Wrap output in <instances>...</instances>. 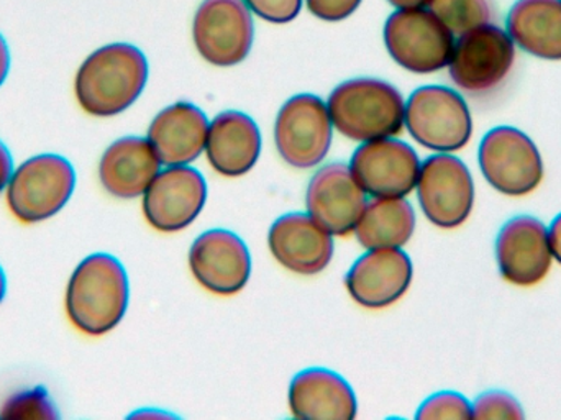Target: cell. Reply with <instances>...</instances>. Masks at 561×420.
Returning <instances> with one entry per match:
<instances>
[{"label":"cell","mask_w":561,"mask_h":420,"mask_svg":"<svg viewBox=\"0 0 561 420\" xmlns=\"http://www.w3.org/2000/svg\"><path fill=\"white\" fill-rule=\"evenodd\" d=\"M161 161L148 138L125 137L114 141L102 155L99 181L111 196L135 200L160 173Z\"/></svg>","instance_id":"obj_21"},{"label":"cell","mask_w":561,"mask_h":420,"mask_svg":"<svg viewBox=\"0 0 561 420\" xmlns=\"http://www.w3.org/2000/svg\"><path fill=\"white\" fill-rule=\"evenodd\" d=\"M147 81L144 52L130 43H111L92 52L79 66L76 101L92 117H115L138 101Z\"/></svg>","instance_id":"obj_1"},{"label":"cell","mask_w":561,"mask_h":420,"mask_svg":"<svg viewBox=\"0 0 561 420\" xmlns=\"http://www.w3.org/2000/svg\"><path fill=\"white\" fill-rule=\"evenodd\" d=\"M250 12L272 23H289L299 15L302 0H243Z\"/></svg>","instance_id":"obj_29"},{"label":"cell","mask_w":561,"mask_h":420,"mask_svg":"<svg viewBox=\"0 0 561 420\" xmlns=\"http://www.w3.org/2000/svg\"><path fill=\"white\" fill-rule=\"evenodd\" d=\"M471 406H473V419L520 420L526 418L520 402L510 393L500 391V389L483 393V395L478 396L477 401Z\"/></svg>","instance_id":"obj_28"},{"label":"cell","mask_w":561,"mask_h":420,"mask_svg":"<svg viewBox=\"0 0 561 420\" xmlns=\"http://www.w3.org/2000/svg\"><path fill=\"white\" fill-rule=\"evenodd\" d=\"M396 9H419V7H427L431 0H388Z\"/></svg>","instance_id":"obj_34"},{"label":"cell","mask_w":561,"mask_h":420,"mask_svg":"<svg viewBox=\"0 0 561 420\" xmlns=\"http://www.w3.org/2000/svg\"><path fill=\"white\" fill-rule=\"evenodd\" d=\"M290 415L304 420L356 418L355 393L348 383L325 368H309L294 376L289 388Z\"/></svg>","instance_id":"obj_22"},{"label":"cell","mask_w":561,"mask_h":420,"mask_svg":"<svg viewBox=\"0 0 561 420\" xmlns=\"http://www.w3.org/2000/svg\"><path fill=\"white\" fill-rule=\"evenodd\" d=\"M209 121L190 102L163 109L148 128V141L164 167L193 163L206 150Z\"/></svg>","instance_id":"obj_19"},{"label":"cell","mask_w":561,"mask_h":420,"mask_svg":"<svg viewBox=\"0 0 561 420\" xmlns=\"http://www.w3.org/2000/svg\"><path fill=\"white\" fill-rule=\"evenodd\" d=\"M427 9L434 12L455 36L463 35L491 22L488 0H431Z\"/></svg>","instance_id":"obj_25"},{"label":"cell","mask_w":561,"mask_h":420,"mask_svg":"<svg viewBox=\"0 0 561 420\" xmlns=\"http://www.w3.org/2000/svg\"><path fill=\"white\" fill-rule=\"evenodd\" d=\"M506 30L527 55L561 61V0H516Z\"/></svg>","instance_id":"obj_23"},{"label":"cell","mask_w":561,"mask_h":420,"mask_svg":"<svg viewBox=\"0 0 561 420\" xmlns=\"http://www.w3.org/2000/svg\"><path fill=\"white\" fill-rule=\"evenodd\" d=\"M415 188L421 209L435 227H461L473 212V177L467 164L451 154L428 157L421 164Z\"/></svg>","instance_id":"obj_9"},{"label":"cell","mask_w":561,"mask_h":420,"mask_svg":"<svg viewBox=\"0 0 561 420\" xmlns=\"http://www.w3.org/2000/svg\"><path fill=\"white\" fill-rule=\"evenodd\" d=\"M549 227L534 215H516L496 237V261L504 281L534 287L549 276L553 264Z\"/></svg>","instance_id":"obj_12"},{"label":"cell","mask_w":561,"mask_h":420,"mask_svg":"<svg viewBox=\"0 0 561 420\" xmlns=\"http://www.w3.org/2000/svg\"><path fill=\"white\" fill-rule=\"evenodd\" d=\"M332 125L353 141L391 138L404 128L401 92L381 79L356 78L333 89L327 102Z\"/></svg>","instance_id":"obj_3"},{"label":"cell","mask_w":561,"mask_h":420,"mask_svg":"<svg viewBox=\"0 0 561 420\" xmlns=\"http://www.w3.org/2000/svg\"><path fill=\"white\" fill-rule=\"evenodd\" d=\"M262 154L259 125L243 112L227 111L217 115L207 132L206 155L210 167L226 178L250 173Z\"/></svg>","instance_id":"obj_20"},{"label":"cell","mask_w":561,"mask_h":420,"mask_svg":"<svg viewBox=\"0 0 561 420\" xmlns=\"http://www.w3.org/2000/svg\"><path fill=\"white\" fill-rule=\"evenodd\" d=\"M385 45L401 68L432 75L450 63L455 35L427 7L398 9L386 20Z\"/></svg>","instance_id":"obj_8"},{"label":"cell","mask_w":561,"mask_h":420,"mask_svg":"<svg viewBox=\"0 0 561 420\" xmlns=\"http://www.w3.org/2000/svg\"><path fill=\"white\" fill-rule=\"evenodd\" d=\"M415 230V212L404 197H375L366 203L355 227L356 240L366 250L402 248Z\"/></svg>","instance_id":"obj_24"},{"label":"cell","mask_w":561,"mask_h":420,"mask_svg":"<svg viewBox=\"0 0 561 420\" xmlns=\"http://www.w3.org/2000/svg\"><path fill=\"white\" fill-rule=\"evenodd\" d=\"M130 418H170V416L164 415V412L157 411H140L131 415Z\"/></svg>","instance_id":"obj_35"},{"label":"cell","mask_w":561,"mask_h":420,"mask_svg":"<svg viewBox=\"0 0 561 420\" xmlns=\"http://www.w3.org/2000/svg\"><path fill=\"white\" fill-rule=\"evenodd\" d=\"M404 125L419 145L435 154L463 150L473 137L467 101L447 86L415 89L405 104Z\"/></svg>","instance_id":"obj_5"},{"label":"cell","mask_w":561,"mask_h":420,"mask_svg":"<svg viewBox=\"0 0 561 420\" xmlns=\"http://www.w3.org/2000/svg\"><path fill=\"white\" fill-rule=\"evenodd\" d=\"M0 418L5 419H58V409L45 388L25 389L10 396L2 406Z\"/></svg>","instance_id":"obj_26"},{"label":"cell","mask_w":561,"mask_h":420,"mask_svg":"<svg viewBox=\"0 0 561 420\" xmlns=\"http://www.w3.org/2000/svg\"><path fill=\"white\" fill-rule=\"evenodd\" d=\"M12 154H10L7 145L0 140V193H3V191L7 190V184H9L10 178H12Z\"/></svg>","instance_id":"obj_31"},{"label":"cell","mask_w":561,"mask_h":420,"mask_svg":"<svg viewBox=\"0 0 561 420\" xmlns=\"http://www.w3.org/2000/svg\"><path fill=\"white\" fill-rule=\"evenodd\" d=\"M307 9L317 19L340 22L356 12L362 0H306Z\"/></svg>","instance_id":"obj_30"},{"label":"cell","mask_w":561,"mask_h":420,"mask_svg":"<svg viewBox=\"0 0 561 420\" xmlns=\"http://www.w3.org/2000/svg\"><path fill=\"white\" fill-rule=\"evenodd\" d=\"M75 188V167L65 157L36 155L13 170L5 190L7 206L22 224H39L65 209Z\"/></svg>","instance_id":"obj_4"},{"label":"cell","mask_w":561,"mask_h":420,"mask_svg":"<svg viewBox=\"0 0 561 420\" xmlns=\"http://www.w3.org/2000/svg\"><path fill=\"white\" fill-rule=\"evenodd\" d=\"M193 38L209 65L230 68L252 52L255 26L243 0H204L194 15Z\"/></svg>","instance_id":"obj_10"},{"label":"cell","mask_w":561,"mask_h":420,"mask_svg":"<svg viewBox=\"0 0 561 420\" xmlns=\"http://www.w3.org/2000/svg\"><path fill=\"white\" fill-rule=\"evenodd\" d=\"M332 118L322 99L313 94L290 98L275 124L279 157L289 167L309 170L322 163L332 145Z\"/></svg>","instance_id":"obj_11"},{"label":"cell","mask_w":561,"mask_h":420,"mask_svg":"<svg viewBox=\"0 0 561 420\" xmlns=\"http://www.w3.org/2000/svg\"><path fill=\"white\" fill-rule=\"evenodd\" d=\"M549 235L553 258L561 264V214L557 215L550 224Z\"/></svg>","instance_id":"obj_32"},{"label":"cell","mask_w":561,"mask_h":420,"mask_svg":"<svg viewBox=\"0 0 561 420\" xmlns=\"http://www.w3.org/2000/svg\"><path fill=\"white\" fill-rule=\"evenodd\" d=\"M270 250L280 266L302 276L322 273L333 258V238L309 214H286L270 228Z\"/></svg>","instance_id":"obj_18"},{"label":"cell","mask_w":561,"mask_h":420,"mask_svg":"<svg viewBox=\"0 0 561 420\" xmlns=\"http://www.w3.org/2000/svg\"><path fill=\"white\" fill-rule=\"evenodd\" d=\"M514 61L516 45L510 33L490 22L455 39L447 68L460 91L484 95L506 81Z\"/></svg>","instance_id":"obj_7"},{"label":"cell","mask_w":561,"mask_h":420,"mask_svg":"<svg viewBox=\"0 0 561 420\" xmlns=\"http://www.w3.org/2000/svg\"><path fill=\"white\" fill-rule=\"evenodd\" d=\"M414 268L401 248H376L359 257L345 277L352 299L366 309H386L411 287Z\"/></svg>","instance_id":"obj_16"},{"label":"cell","mask_w":561,"mask_h":420,"mask_svg":"<svg viewBox=\"0 0 561 420\" xmlns=\"http://www.w3.org/2000/svg\"><path fill=\"white\" fill-rule=\"evenodd\" d=\"M366 203L365 191L345 163L320 168L307 186V214L336 237L355 231Z\"/></svg>","instance_id":"obj_17"},{"label":"cell","mask_w":561,"mask_h":420,"mask_svg":"<svg viewBox=\"0 0 561 420\" xmlns=\"http://www.w3.org/2000/svg\"><path fill=\"white\" fill-rule=\"evenodd\" d=\"M207 201V184L199 171L168 167L160 171L144 194V215L154 230L174 234L190 227Z\"/></svg>","instance_id":"obj_14"},{"label":"cell","mask_w":561,"mask_h":420,"mask_svg":"<svg viewBox=\"0 0 561 420\" xmlns=\"http://www.w3.org/2000/svg\"><path fill=\"white\" fill-rule=\"evenodd\" d=\"M419 420L473 419V406L460 393L442 391L422 402Z\"/></svg>","instance_id":"obj_27"},{"label":"cell","mask_w":561,"mask_h":420,"mask_svg":"<svg viewBox=\"0 0 561 420\" xmlns=\"http://www.w3.org/2000/svg\"><path fill=\"white\" fill-rule=\"evenodd\" d=\"M481 173L507 197H526L542 184V155L529 135L510 125L491 128L478 148Z\"/></svg>","instance_id":"obj_6"},{"label":"cell","mask_w":561,"mask_h":420,"mask_svg":"<svg viewBox=\"0 0 561 420\" xmlns=\"http://www.w3.org/2000/svg\"><path fill=\"white\" fill-rule=\"evenodd\" d=\"M10 63H12V59H10V48L7 45V39L0 33V88H2L7 76H9Z\"/></svg>","instance_id":"obj_33"},{"label":"cell","mask_w":561,"mask_h":420,"mask_svg":"<svg viewBox=\"0 0 561 420\" xmlns=\"http://www.w3.org/2000/svg\"><path fill=\"white\" fill-rule=\"evenodd\" d=\"M7 293V277L5 273H3L2 266H0V304H2L3 297H5Z\"/></svg>","instance_id":"obj_36"},{"label":"cell","mask_w":561,"mask_h":420,"mask_svg":"<svg viewBox=\"0 0 561 420\" xmlns=\"http://www.w3.org/2000/svg\"><path fill=\"white\" fill-rule=\"evenodd\" d=\"M421 160L411 145L394 138L365 141L350 160L356 183L373 197H405L417 186Z\"/></svg>","instance_id":"obj_13"},{"label":"cell","mask_w":561,"mask_h":420,"mask_svg":"<svg viewBox=\"0 0 561 420\" xmlns=\"http://www.w3.org/2000/svg\"><path fill=\"white\" fill-rule=\"evenodd\" d=\"M194 280L217 296H233L249 283L252 257L245 241L230 230L214 228L196 238L190 250Z\"/></svg>","instance_id":"obj_15"},{"label":"cell","mask_w":561,"mask_h":420,"mask_svg":"<svg viewBox=\"0 0 561 420\" xmlns=\"http://www.w3.org/2000/svg\"><path fill=\"white\" fill-rule=\"evenodd\" d=\"M130 284L124 264L107 253L85 257L66 286L69 322L89 337L112 332L127 313Z\"/></svg>","instance_id":"obj_2"}]
</instances>
